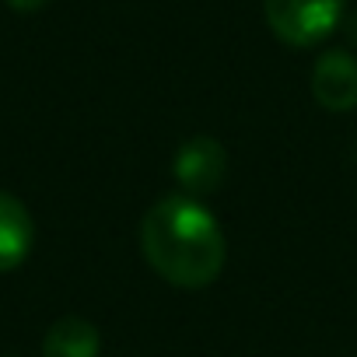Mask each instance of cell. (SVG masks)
Wrapping results in <instances>:
<instances>
[{"mask_svg": "<svg viewBox=\"0 0 357 357\" xmlns=\"http://www.w3.org/2000/svg\"><path fill=\"white\" fill-rule=\"evenodd\" d=\"M347 0H263L270 32L294 50L319 46L343 22Z\"/></svg>", "mask_w": 357, "mask_h": 357, "instance_id": "2", "label": "cell"}, {"mask_svg": "<svg viewBox=\"0 0 357 357\" xmlns=\"http://www.w3.org/2000/svg\"><path fill=\"white\" fill-rule=\"evenodd\" d=\"M4 4H8L11 11H18V15H32V11H43L50 0H4Z\"/></svg>", "mask_w": 357, "mask_h": 357, "instance_id": "7", "label": "cell"}, {"mask_svg": "<svg viewBox=\"0 0 357 357\" xmlns=\"http://www.w3.org/2000/svg\"><path fill=\"white\" fill-rule=\"evenodd\" d=\"M98 350H102L98 329L77 315L53 322L43 340V357H98Z\"/></svg>", "mask_w": 357, "mask_h": 357, "instance_id": "6", "label": "cell"}, {"mask_svg": "<svg viewBox=\"0 0 357 357\" xmlns=\"http://www.w3.org/2000/svg\"><path fill=\"white\" fill-rule=\"evenodd\" d=\"M140 249L151 270L175 287H207L225 270V231L186 193L165 197L144 214Z\"/></svg>", "mask_w": 357, "mask_h": 357, "instance_id": "1", "label": "cell"}, {"mask_svg": "<svg viewBox=\"0 0 357 357\" xmlns=\"http://www.w3.org/2000/svg\"><path fill=\"white\" fill-rule=\"evenodd\" d=\"M347 39L357 46V15H350V18H347Z\"/></svg>", "mask_w": 357, "mask_h": 357, "instance_id": "8", "label": "cell"}, {"mask_svg": "<svg viewBox=\"0 0 357 357\" xmlns=\"http://www.w3.org/2000/svg\"><path fill=\"white\" fill-rule=\"evenodd\" d=\"M175 183L186 197H207L214 190H221L225 183V172H228V154L214 137H193L178 147L175 154Z\"/></svg>", "mask_w": 357, "mask_h": 357, "instance_id": "3", "label": "cell"}, {"mask_svg": "<svg viewBox=\"0 0 357 357\" xmlns=\"http://www.w3.org/2000/svg\"><path fill=\"white\" fill-rule=\"evenodd\" d=\"M312 95L329 112L357 109V56L347 50H329L312 67Z\"/></svg>", "mask_w": 357, "mask_h": 357, "instance_id": "4", "label": "cell"}, {"mask_svg": "<svg viewBox=\"0 0 357 357\" xmlns=\"http://www.w3.org/2000/svg\"><path fill=\"white\" fill-rule=\"evenodd\" d=\"M36 242V225L29 207L0 190V273H8L15 266H22L32 252Z\"/></svg>", "mask_w": 357, "mask_h": 357, "instance_id": "5", "label": "cell"}]
</instances>
